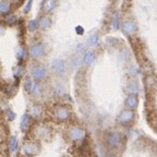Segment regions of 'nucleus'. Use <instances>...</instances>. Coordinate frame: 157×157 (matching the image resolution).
Masks as SVG:
<instances>
[{"label":"nucleus","instance_id":"nucleus-1","mask_svg":"<svg viewBox=\"0 0 157 157\" xmlns=\"http://www.w3.org/2000/svg\"><path fill=\"white\" fill-rule=\"evenodd\" d=\"M40 152V145L34 141H27L22 146V154L27 157H32Z\"/></svg>","mask_w":157,"mask_h":157},{"label":"nucleus","instance_id":"nucleus-2","mask_svg":"<svg viewBox=\"0 0 157 157\" xmlns=\"http://www.w3.org/2000/svg\"><path fill=\"white\" fill-rule=\"evenodd\" d=\"M135 118V113L131 109H124L122 110L119 116H118V121L121 123V124H129L131 123Z\"/></svg>","mask_w":157,"mask_h":157},{"label":"nucleus","instance_id":"nucleus-3","mask_svg":"<svg viewBox=\"0 0 157 157\" xmlns=\"http://www.w3.org/2000/svg\"><path fill=\"white\" fill-rule=\"evenodd\" d=\"M121 29H122V33L124 35L131 36V35L136 33L137 26L134 21H132V20H125V21H123L122 24H121Z\"/></svg>","mask_w":157,"mask_h":157},{"label":"nucleus","instance_id":"nucleus-4","mask_svg":"<svg viewBox=\"0 0 157 157\" xmlns=\"http://www.w3.org/2000/svg\"><path fill=\"white\" fill-rule=\"evenodd\" d=\"M31 73H32V76L36 80V81H42V80L46 78L48 72H47V69L45 68L44 66L37 64V66H35L32 68Z\"/></svg>","mask_w":157,"mask_h":157},{"label":"nucleus","instance_id":"nucleus-5","mask_svg":"<svg viewBox=\"0 0 157 157\" xmlns=\"http://www.w3.org/2000/svg\"><path fill=\"white\" fill-rule=\"evenodd\" d=\"M52 68L59 75H63V74L67 73V64L62 59H54L52 61Z\"/></svg>","mask_w":157,"mask_h":157},{"label":"nucleus","instance_id":"nucleus-6","mask_svg":"<svg viewBox=\"0 0 157 157\" xmlns=\"http://www.w3.org/2000/svg\"><path fill=\"white\" fill-rule=\"evenodd\" d=\"M121 140H122V135L119 132H117V131H113V132H110L108 134L107 144L111 148H115V147H118L120 145Z\"/></svg>","mask_w":157,"mask_h":157},{"label":"nucleus","instance_id":"nucleus-7","mask_svg":"<svg viewBox=\"0 0 157 157\" xmlns=\"http://www.w3.org/2000/svg\"><path fill=\"white\" fill-rule=\"evenodd\" d=\"M85 135V131L81 127H73L69 130V137L72 141H78L83 139Z\"/></svg>","mask_w":157,"mask_h":157},{"label":"nucleus","instance_id":"nucleus-8","mask_svg":"<svg viewBox=\"0 0 157 157\" xmlns=\"http://www.w3.org/2000/svg\"><path fill=\"white\" fill-rule=\"evenodd\" d=\"M55 117L58 121H67L70 118V110L64 106H60V107L56 108Z\"/></svg>","mask_w":157,"mask_h":157},{"label":"nucleus","instance_id":"nucleus-9","mask_svg":"<svg viewBox=\"0 0 157 157\" xmlns=\"http://www.w3.org/2000/svg\"><path fill=\"white\" fill-rule=\"evenodd\" d=\"M45 54V49L40 43H36V44L32 45L31 48H29V55L31 57L34 59H38L40 57H43Z\"/></svg>","mask_w":157,"mask_h":157},{"label":"nucleus","instance_id":"nucleus-10","mask_svg":"<svg viewBox=\"0 0 157 157\" xmlns=\"http://www.w3.org/2000/svg\"><path fill=\"white\" fill-rule=\"evenodd\" d=\"M25 91L29 94H35L39 92V84L37 82L31 81V80H27L25 82Z\"/></svg>","mask_w":157,"mask_h":157},{"label":"nucleus","instance_id":"nucleus-11","mask_svg":"<svg viewBox=\"0 0 157 157\" xmlns=\"http://www.w3.org/2000/svg\"><path fill=\"white\" fill-rule=\"evenodd\" d=\"M137 104H139V99L136 95H129L125 98V107L131 110H134L137 107Z\"/></svg>","mask_w":157,"mask_h":157},{"label":"nucleus","instance_id":"nucleus-12","mask_svg":"<svg viewBox=\"0 0 157 157\" xmlns=\"http://www.w3.org/2000/svg\"><path fill=\"white\" fill-rule=\"evenodd\" d=\"M57 7V0H44L42 5V9L44 12L49 13Z\"/></svg>","mask_w":157,"mask_h":157},{"label":"nucleus","instance_id":"nucleus-13","mask_svg":"<svg viewBox=\"0 0 157 157\" xmlns=\"http://www.w3.org/2000/svg\"><path fill=\"white\" fill-rule=\"evenodd\" d=\"M144 84L146 86V88L152 90V88H154L157 85V78L155 75H153V74H148L144 78Z\"/></svg>","mask_w":157,"mask_h":157},{"label":"nucleus","instance_id":"nucleus-14","mask_svg":"<svg viewBox=\"0 0 157 157\" xmlns=\"http://www.w3.org/2000/svg\"><path fill=\"white\" fill-rule=\"evenodd\" d=\"M38 26L42 29H48L49 27L52 26V20H50V17H47V15L40 17L38 20Z\"/></svg>","mask_w":157,"mask_h":157},{"label":"nucleus","instance_id":"nucleus-15","mask_svg":"<svg viewBox=\"0 0 157 157\" xmlns=\"http://www.w3.org/2000/svg\"><path fill=\"white\" fill-rule=\"evenodd\" d=\"M96 59V56L93 52H86L83 56V64L84 66H91L94 63Z\"/></svg>","mask_w":157,"mask_h":157},{"label":"nucleus","instance_id":"nucleus-16","mask_svg":"<svg viewBox=\"0 0 157 157\" xmlns=\"http://www.w3.org/2000/svg\"><path fill=\"white\" fill-rule=\"evenodd\" d=\"M29 124H31V116L29 115H24L21 119V130L22 132H26L29 130Z\"/></svg>","mask_w":157,"mask_h":157},{"label":"nucleus","instance_id":"nucleus-17","mask_svg":"<svg viewBox=\"0 0 157 157\" xmlns=\"http://www.w3.org/2000/svg\"><path fill=\"white\" fill-rule=\"evenodd\" d=\"M127 91L130 93V95H136L139 93V85L135 81H130L127 85Z\"/></svg>","mask_w":157,"mask_h":157},{"label":"nucleus","instance_id":"nucleus-18","mask_svg":"<svg viewBox=\"0 0 157 157\" xmlns=\"http://www.w3.org/2000/svg\"><path fill=\"white\" fill-rule=\"evenodd\" d=\"M11 10V2H9L8 0H2L0 2V12L2 14H8Z\"/></svg>","mask_w":157,"mask_h":157},{"label":"nucleus","instance_id":"nucleus-19","mask_svg":"<svg viewBox=\"0 0 157 157\" xmlns=\"http://www.w3.org/2000/svg\"><path fill=\"white\" fill-rule=\"evenodd\" d=\"M42 108L39 107V106H32V107L29 108V115L32 116L33 118H38L39 116L42 115Z\"/></svg>","mask_w":157,"mask_h":157},{"label":"nucleus","instance_id":"nucleus-20","mask_svg":"<svg viewBox=\"0 0 157 157\" xmlns=\"http://www.w3.org/2000/svg\"><path fill=\"white\" fill-rule=\"evenodd\" d=\"M47 132H48V128L45 127V125H39V127H37L36 130H35V133H36L40 139H44L47 135Z\"/></svg>","mask_w":157,"mask_h":157},{"label":"nucleus","instance_id":"nucleus-21","mask_svg":"<svg viewBox=\"0 0 157 157\" xmlns=\"http://www.w3.org/2000/svg\"><path fill=\"white\" fill-rule=\"evenodd\" d=\"M17 22V17L13 14H9L7 15V17H5V23L8 25H12L14 24V23Z\"/></svg>","mask_w":157,"mask_h":157},{"label":"nucleus","instance_id":"nucleus-22","mask_svg":"<svg viewBox=\"0 0 157 157\" xmlns=\"http://www.w3.org/2000/svg\"><path fill=\"white\" fill-rule=\"evenodd\" d=\"M9 147H10V151H11V152H14V151L17 150V137H15V136H11V139H10Z\"/></svg>","mask_w":157,"mask_h":157},{"label":"nucleus","instance_id":"nucleus-23","mask_svg":"<svg viewBox=\"0 0 157 157\" xmlns=\"http://www.w3.org/2000/svg\"><path fill=\"white\" fill-rule=\"evenodd\" d=\"M37 26H38V21H36V20H31L29 24H27V29L31 32H34L35 29H37Z\"/></svg>","mask_w":157,"mask_h":157},{"label":"nucleus","instance_id":"nucleus-24","mask_svg":"<svg viewBox=\"0 0 157 157\" xmlns=\"http://www.w3.org/2000/svg\"><path fill=\"white\" fill-rule=\"evenodd\" d=\"M98 43H99V37L97 35H92L90 38H88V44L92 45V46H97Z\"/></svg>","mask_w":157,"mask_h":157},{"label":"nucleus","instance_id":"nucleus-25","mask_svg":"<svg viewBox=\"0 0 157 157\" xmlns=\"http://www.w3.org/2000/svg\"><path fill=\"white\" fill-rule=\"evenodd\" d=\"M17 59H20V60H23V59L25 58V56H26V52H25V49L23 48V47H20L19 49H17Z\"/></svg>","mask_w":157,"mask_h":157},{"label":"nucleus","instance_id":"nucleus-26","mask_svg":"<svg viewBox=\"0 0 157 157\" xmlns=\"http://www.w3.org/2000/svg\"><path fill=\"white\" fill-rule=\"evenodd\" d=\"M113 29H119V15H118V13H115V15H113Z\"/></svg>","mask_w":157,"mask_h":157},{"label":"nucleus","instance_id":"nucleus-27","mask_svg":"<svg viewBox=\"0 0 157 157\" xmlns=\"http://www.w3.org/2000/svg\"><path fill=\"white\" fill-rule=\"evenodd\" d=\"M71 67L74 69H76V68L80 67V58H78V57L74 56L73 58L71 59Z\"/></svg>","mask_w":157,"mask_h":157},{"label":"nucleus","instance_id":"nucleus-28","mask_svg":"<svg viewBox=\"0 0 157 157\" xmlns=\"http://www.w3.org/2000/svg\"><path fill=\"white\" fill-rule=\"evenodd\" d=\"M22 72H23V69H22V67L21 66H17V67H15L14 68V75L17 76H21V74H22Z\"/></svg>","mask_w":157,"mask_h":157},{"label":"nucleus","instance_id":"nucleus-29","mask_svg":"<svg viewBox=\"0 0 157 157\" xmlns=\"http://www.w3.org/2000/svg\"><path fill=\"white\" fill-rule=\"evenodd\" d=\"M32 5H33V0H29V2H27V5L25 6V8H24L25 13L29 12V10H31V8H32Z\"/></svg>","mask_w":157,"mask_h":157},{"label":"nucleus","instance_id":"nucleus-30","mask_svg":"<svg viewBox=\"0 0 157 157\" xmlns=\"http://www.w3.org/2000/svg\"><path fill=\"white\" fill-rule=\"evenodd\" d=\"M8 117H9L10 120H13L15 118V113L12 110H8Z\"/></svg>","mask_w":157,"mask_h":157},{"label":"nucleus","instance_id":"nucleus-31","mask_svg":"<svg viewBox=\"0 0 157 157\" xmlns=\"http://www.w3.org/2000/svg\"><path fill=\"white\" fill-rule=\"evenodd\" d=\"M129 73H130L131 75H135V74H136V69L133 66H131L130 68H129Z\"/></svg>","mask_w":157,"mask_h":157},{"label":"nucleus","instance_id":"nucleus-32","mask_svg":"<svg viewBox=\"0 0 157 157\" xmlns=\"http://www.w3.org/2000/svg\"><path fill=\"white\" fill-rule=\"evenodd\" d=\"M56 93H57V95H60V96H61V95H63V94H64V90L62 87H58L56 90Z\"/></svg>","mask_w":157,"mask_h":157},{"label":"nucleus","instance_id":"nucleus-33","mask_svg":"<svg viewBox=\"0 0 157 157\" xmlns=\"http://www.w3.org/2000/svg\"><path fill=\"white\" fill-rule=\"evenodd\" d=\"M76 32H78V34H82V33H83V27L76 26Z\"/></svg>","mask_w":157,"mask_h":157},{"label":"nucleus","instance_id":"nucleus-34","mask_svg":"<svg viewBox=\"0 0 157 157\" xmlns=\"http://www.w3.org/2000/svg\"><path fill=\"white\" fill-rule=\"evenodd\" d=\"M105 157H118L117 155H113V154H108V155H106Z\"/></svg>","mask_w":157,"mask_h":157},{"label":"nucleus","instance_id":"nucleus-35","mask_svg":"<svg viewBox=\"0 0 157 157\" xmlns=\"http://www.w3.org/2000/svg\"><path fill=\"white\" fill-rule=\"evenodd\" d=\"M19 1H20V2H21V1H22V0H19Z\"/></svg>","mask_w":157,"mask_h":157}]
</instances>
